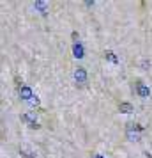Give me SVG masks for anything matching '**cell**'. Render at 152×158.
I'll list each match as a JSON object with an SVG mask.
<instances>
[{
	"instance_id": "cell-2",
	"label": "cell",
	"mask_w": 152,
	"mask_h": 158,
	"mask_svg": "<svg viewBox=\"0 0 152 158\" xmlns=\"http://www.w3.org/2000/svg\"><path fill=\"white\" fill-rule=\"evenodd\" d=\"M136 91H138V94H140L142 98H149V94H150L149 87L143 85V84H138V85H136Z\"/></svg>"
},
{
	"instance_id": "cell-11",
	"label": "cell",
	"mask_w": 152,
	"mask_h": 158,
	"mask_svg": "<svg viewBox=\"0 0 152 158\" xmlns=\"http://www.w3.org/2000/svg\"><path fill=\"white\" fill-rule=\"evenodd\" d=\"M94 158H103V156H101V155H95V156H94Z\"/></svg>"
},
{
	"instance_id": "cell-9",
	"label": "cell",
	"mask_w": 152,
	"mask_h": 158,
	"mask_svg": "<svg viewBox=\"0 0 152 158\" xmlns=\"http://www.w3.org/2000/svg\"><path fill=\"white\" fill-rule=\"evenodd\" d=\"M106 59H108V60H111V62H119V60H117V57L111 53V52H106Z\"/></svg>"
},
{
	"instance_id": "cell-6",
	"label": "cell",
	"mask_w": 152,
	"mask_h": 158,
	"mask_svg": "<svg viewBox=\"0 0 152 158\" xmlns=\"http://www.w3.org/2000/svg\"><path fill=\"white\" fill-rule=\"evenodd\" d=\"M34 7H36V9H41L43 13H46V4H43V2H36V4H34Z\"/></svg>"
},
{
	"instance_id": "cell-1",
	"label": "cell",
	"mask_w": 152,
	"mask_h": 158,
	"mask_svg": "<svg viewBox=\"0 0 152 158\" xmlns=\"http://www.w3.org/2000/svg\"><path fill=\"white\" fill-rule=\"evenodd\" d=\"M74 80H76L80 85H83V84L87 82V71H85L83 68H78V69H74Z\"/></svg>"
},
{
	"instance_id": "cell-8",
	"label": "cell",
	"mask_w": 152,
	"mask_h": 158,
	"mask_svg": "<svg viewBox=\"0 0 152 158\" xmlns=\"http://www.w3.org/2000/svg\"><path fill=\"white\" fill-rule=\"evenodd\" d=\"M29 103L32 105V107H37V105H39V98H37V96H32V98L29 100Z\"/></svg>"
},
{
	"instance_id": "cell-5",
	"label": "cell",
	"mask_w": 152,
	"mask_h": 158,
	"mask_svg": "<svg viewBox=\"0 0 152 158\" xmlns=\"http://www.w3.org/2000/svg\"><path fill=\"white\" fill-rule=\"evenodd\" d=\"M72 50H74V53H76V57H78V59L83 55V48H81V44H80V43L74 44V48H72Z\"/></svg>"
},
{
	"instance_id": "cell-4",
	"label": "cell",
	"mask_w": 152,
	"mask_h": 158,
	"mask_svg": "<svg viewBox=\"0 0 152 158\" xmlns=\"http://www.w3.org/2000/svg\"><path fill=\"white\" fill-rule=\"evenodd\" d=\"M20 94H21L23 98H27V100H30V98H32V94H30V89H29V87H21Z\"/></svg>"
},
{
	"instance_id": "cell-3",
	"label": "cell",
	"mask_w": 152,
	"mask_h": 158,
	"mask_svg": "<svg viewBox=\"0 0 152 158\" xmlns=\"http://www.w3.org/2000/svg\"><path fill=\"white\" fill-rule=\"evenodd\" d=\"M119 110H120V114H133V105L131 103H120L119 105Z\"/></svg>"
},
{
	"instance_id": "cell-10",
	"label": "cell",
	"mask_w": 152,
	"mask_h": 158,
	"mask_svg": "<svg viewBox=\"0 0 152 158\" xmlns=\"http://www.w3.org/2000/svg\"><path fill=\"white\" fill-rule=\"evenodd\" d=\"M150 66V62H147V60H142V68H149Z\"/></svg>"
},
{
	"instance_id": "cell-7",
	"label": "cell",
	"mask_w": 152,
	"mask_h": 158,
	"mask_svg": "<svg viewBox=\"0 0 152 158\" xmlns=\"http://www.w3.org/2000/svg\"><path fill=\"white\" fill-rule=\"evenodd\" d=\"M21 155L25 158H36V153H30V151H27V149H21Z\"/></svg>"
}]
</instances>
